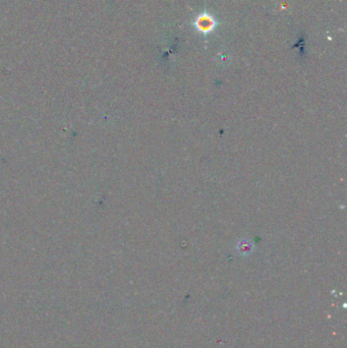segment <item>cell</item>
Wrapping results in <instances>:
<instances>
[{
	"label": "cell",
	"instance_id": "cell-2",
	"mask_svg": "<svg viewBox=\"0 0 347 348\" xmlns=\"http://www.w3.org/2000/svg\"><path fill=\"white\" fill-rule=\"evenodd\" d=\"M252 248H254L250 240H242L238 244V252L242 254H250Z\"/></svg>",
	"mask_w": 347,
	"mask_h": 348
},
{
	"label": "cell",
	"instance_id": "cell-1",
	"mask_svg": "<svg viewBox=\"0 0 347 348\" xmlns=\"http://www.w3.org/2000/svg\"><path fill=\"white\" fill-rule=\"evenodd\" d=\"M194 26L196 30L203 35H208L217 26V22L214 20V18L209 14H200L196 20H194Z\"/></svg>",
	"mask_w": 347,
	"mask_h": 348
}]
</instances>
